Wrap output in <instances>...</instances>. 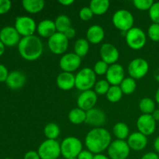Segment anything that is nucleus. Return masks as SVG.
<instances>
[{
  "mask_svg": "<svg viewBox=\"0 0 159 159\" xmlns=\"http://www.w3.org/2000/svg\"><path fill=\"white\" fill-rule=\"evenodd\" d=\"M112 142L111 134L103 127H96L88 132L85 138L87 150L94 155L102 154Z\"/></svg>",
  "mask_w": 159,
  "mask_h": 159,
  "instance_id": "1",
  "label": "nucleus"
},
{
  "mask_svg": "<svg viewBox=\"0 0 159 159\" xmlns=\"http://www.w3.org/2000/svg\"><path fill=\"white\" fill-rule=\"evenodd\" d=\"M43 46L40 37L36 35L22 37L18 44V51L23 59L30 61L41 57Z\"/></svg>",
  "mask_w": 159,
  "mask_h": 159,
  "instance_id": "2",
  "label": "nucleus"
},
{
  "mask_svg": "<svg viewBox=\"0 0 159 159\" xmlns=\"http://www.w3.org/2000/svg\"><path fill=\"white\" fill-rule=\"evenodd\" d=\"M96 82V75L93 69L84 68L75 75V88L80 91L92 90Z\"/></svg>",
  "mask_w": 159,
  "mask_h": 159,
  "instance_id": "3",
  "label": "nucleus"
},
{
  "mask_svg": "<svg viewBox=\"0 0 159 159\" xmlns=\"http://www.w3.org/2000/svg\"><path fill=\"white\" fill-rule=\"evenodd\" d=\"M82 150V141L75 137H67L61 143V152L65 159L77 158Z\"/></svg>",
  "mask_w": 159,
  "mask_h": 159,
  "instance_id": "4",
  "label": "nucleus"
},
{
  "mask_svg": "<svg viewBox=\"0 0 159 159\" xmlns=\"http://www.w3.org/2000/svg\"><path fill=\"white\" fill-rule=\"evenodd\" d=\"M112 22L116 29L127 33L129 30L134 27V18L130 11L127 9H119L113 13Z\"/></svg>",
  "mask_w": 159,
  "mask_h": 159,
  "instance_id": "5",
  "label": "nucleus"
},
{
  "mask_svg": "<svg viewBox=\"0 0 159 159\" xmlns=\"http://www.w3.org/2000/svg\"><path fill=\"white\" fill-rule=\"evenodd\" d=\"M125 40L129 48L138 51L142 49L145 46L147 37L141 28L134 26L126 33Z\"/></svg>",
  "mask_w": 159,
  "mask_h": 159,
  "instance_id": "6",
  "label": "nucleus"
},
{
  "mask_svg": "<svg viewBox=\"0 0 159 159\" xmlns=\"http://www.w3.org/2000/svg\"><path fill=\"white\" fill-rule=\"evenodd\" d=\"M37 152L41 159H57L61 155V143L57 140L47 139L40 144Z\"/></svg>",
  "mask_w": 159,
  "mask_h": 159,
  "instance_id": "7",
  "label": "nucleus"
},
{
  "mask_svg": "<svg viewBox=\"0 0 159 159\" xmlns=\"http://www.w3.org/2000/svg\"><path fill=\"white\" fill-rule=\"evenodd\" d=\"M14 27L23 37L28 36L34 35L35 31H37V25L35 20L28 16H20L15 20Z\"/></svg>",
  "mask_w": 159,
  "mask_h": 159,
  "instance_id": "8",
  "label": "nucleus"
},
{
  "mask_svg": "<svg viewBox=\"0 0 159 159\" xmlns=\"http://www.w3.org/2000/svg\"><path fill=\"white\" fill-rule=\"evenodd\" d=\"M130 153V148L126 141L115 140L107 149L108 157L110 159H127Z\"/></svg>",
  "mask_w": 159,
  "mask_h": 159,
  "instance_id": "9",
  "label": "nucleus"
},
{
  "mask_svg": "<svg viewBox=\"0 0 159 159\" xmlns=\"http://www.w3.org/2000/svg\"><path fill=\"white\" fill-rule=\"evenodd\" d=\"M128 73L134 79H141L148 74L149 71L148 62L144 58L137 57L133 59L128 65Z\"/></svg>",
  "mask_w": 159,
  "mask_h": 159,
  "instance_id": "10",
  "label": "nucleus"
},
{
  "mask_svg": "<svg viewBox=\"0 0 159 159\" xmlns=\"http://www.w3.org/2000/svg\"><path fill=\"white\" fill-rule=\"evenodd\" d=\"M69 40L61 33H55L48 39L49 50L54 54H62L68 50Z\"/></svg>",
  "mask_w": 159,
  "mask_h": 159,
  "instance_id": "11",
  "label": "nucleus"
},
{
  "mask_svg": "<svg viewBox=\"0 0 159 159\" xmlns=\"http://www.w3.org/2000/svg\"><path fill=\"white\" fill-rule=\"evenodd\" d=\"M82 63V57L75 53L65 54L59 61V66L62 71L72 73L79 69Z\"/></svg>",
  "mask_w": 159,
  "mask_h": 159,
  "instance_id": "12",
  "label": "nucleus"
},
{
  "mask_svg": "<svg viewBox=\"0 0 159 159\" xmlns=\"http://www.w3.org/2000/svg\"><path fill=\"white\" fill-rule=\"evenodd\" d=\"M137 127L140 133L149 136L156 130V121L151 114H141L137 120Z\"/></svg>",
  "mask_w": 159,
  "mask_h": 159,
  "instance_id": "13",
  "label": "nucleus"
},
{
  "mask_svg": "<svg viewBox=\"0 0 159 159\" xmlns=\"http://www.w3.org/2000/svg\"><path fill=\"white\" fill-rule=\"evenodd\" d=\"M20 35L14 26H6L0 30V40L5 46L13 47L20 43Z\"/></svg>",
  "mask_w": 159,
  "mask_h": 159,
  "instance_id": "14",
  "label": "nucleus"
},
{
  "mask_svg": "<svg viewBox=\"0 0 159 159\" xmlns=\"http://www.w3.org/2000/svg\"><path fill=\"white\" fill-rule=\"evenodd\" d=\"M124 79L125 71L122 65L118 63L110 65L106 74V80L110 85H120Z\"/></svg>",
  "mask_w": 159,
  "mask_h": 159,
  "instance_id": "15",
  "label": "nucleus"
},
{
  "mask_svg": "<svg viewBox=\"0 0 159 159\" xmlns=\"http://www.w3.org/2000/svg\"><path fill=\"white\" fill-rule=\"evenodd\" d=\"M98 100V96L93 90L82 92L77 99V106L79 108L87 112L95 108Z\"/></svg>",
  "mask_w": 159,
  "mask_h": 159,
  "instance_id": "16",
  "label": "nucleus"
},
{
  "mask_svg": "<svg viewBox=\"0 0 159 159\" xmlns=\"http://www.w3.org/2000/svg\"><path fill=\"white\" fill-rule=\"evenodd\" d=\"M101 60L103 61L109 65H113L117 62L120 57V53L117 48L110 43H105L102 44L99 50Z\"/></svg>",
  "mask_w": 159,
  "mask_h": 159,
  "instance_id": "17",
  "label": "nucleus"
},
{
  "mask_svg": "<svg viewBox=\"0 0 159 159\" xmlns=\"http://www.w3.org/2000/svg\"><path fill=\"white\" fill-rule=\"evenodd\" d=\"M107 121V116L102 110L98 108H93L86 112L85 124L88 125L96 127H102V126Z\"/></svg>",
  "mask_w": 159,
  "mask_h": 159,
  "instance_id": "18",
  "label": "nucleus"
},
{
  "mask_svg": "<svg viewBox=\"0 0 159 159\" xmlns=\"http://www.w3.org/2000/svg\"><path fill=\"white\" fill-rule=\"evenodd\" d=\"M26 82V75L21 71L15 70L9 72L6 84L9 89L13 90L20 89L24 86Z\"/></svg>",
  "mask_w": 159,
  "mask_h": 159,
  "instance_id": "19",
  "label": "nucleus"
},
{
  "mask_svg": "<svg viewBox=\"0 0 159 159\" xmlns=\"http://www.w3.org/2000/svg\"><path fill=\"white\" fill-rule=\"evenodd\" d=\"M127 142L130 150L141 152L145 148L148 141L147 136L138 131L130 134L127 138Z\"/></svg>",
  "mask_w": 159,
  "mask_h": 159,
  "instance_id": "20",
  "label": "nucleus"
},
{
  "mask_svg": "<svg viewBox=\"0 0 159 159\" xmlns=\"http://www.w3.org/2000/svg\"><path fill=\"white\" fill-rule=\"evenodd\" d=\"M57 87L63 91H69L75 87V75L70 72L62 71L56 79Z\"/></svg>",
  "mask_w": 159,
  "mask_h": 159,
  "instance_id": "21",
  "label": "nucleus"
},
{
  "mask_svg": "<svg viewBox=\"0 0 159 159\" xmlns=\"http://www.w3.org/2000/svg\"><path fill=\"white\" fill-rule=\"evenodd\" d=\"M105 37V31L103 28L97 24L89 26L86 31V40L92 44H99Z\"/></svg>",
  "mask_w": 159,
  "mask_h": 159,
  "instance_id": "22",
  "label": "nucleus"
},
{
  "mask_svg": "<svg viewBox=\"0 0 159 159\" xmlns=\"http://www.w3.org/2000/svg\"><path fill=\"white\" fill-rule=\"evenodd\" d=\"M37 31L39 36L43 38H48L52 37L55 33H57L54 21L51 20H41L37 24Z\"/></svg>",
  "mask_w": 159,
  "mask_h": 159,
  "instance_id": "23",
  "label": "nucleus"
},
{
  "mask_svg": "<svg viewBox=\"0 0 159 159\" xmlns=\"http://www.w3.org/2000/svg\"><path fill=\"white\" fill-rule=\"evenodd\" d=\"M22 5L26 12L36 14L43 10L45 6V2L43 0H23Z\"/></svg>",
  "mask_w": 159,
  "mask_h": 159,
  "instance_id": "24",
  "label": "nucleus"
},
{
  "mask_svg": "<svg viewBox=\"0 0 159 159\" xmlns=\"http://www.w3.org/2000/svg\"><path fill=\"white\" fill-rule=\"evenodd\" d=\"M110 2L109 0H92L89 8L96 16H102L108 11Z\"/></svg>",
  "mask_w": 159,
  "mask_h": 159,
  "instance_id": "25",
  "label": "nucleus"
},
{
  "mask_svg": "<svg viewBox=\"0 0 159 159\" xmlns=\"http://www.w3.org/2000/svg\"><path fill=\"white\" fill-rule=\"evenodd\" d=\"M113 132L117 140L125 141L130 135V129L127 124L124 122H118L113 126Z\"/></svg>",
  "mask_w": 159,
  "mask_h": 159,
  "instance_id": "26",
  "label": "nucleus"
},
{
  "mask_svg": "<svg viewBox=\"0 0 159 159\" xmlns=\"http://www.w3.org/2000/svg\"><path fill=\"white\" fill-rule=\"evenodd\" d=\"M85 119H86V112L79 107L72 109L68 113V120L71 124L75 125H79L82 123H85Z\"/></svg>",
  "mask_w": 159,
  "mask_h": 159,
  "instance_id": "27",
  "label": "nucleus"
},
{
  "mask_svg": "<svg viewBox=\"0 0 159 159\" xmlns=\"http://www.w3.org/2000/svg\"><path fill=\"white\" fill-rule=\"evenodd\" d=\"M75 54L80 57H83L87 55L89 51V43L85 38H79L75 42L74 44Z\"/></svg>",
  "mask_w": 159,
  "mask_h": 159,
  "instance_id": "28",
  "label": "nucleus"
},
{
  "mask_svg": "<svg viewBox=\"0 0 159 159\" xmlns=\"http://www.w3.org/2000/svg\"><path fill=\"white\" fill-rule=\"evenodd\" d=\"M57 32L64 34L67 30L71 27V19L66 15H59L54 20Z\"/></svg>",
  "mask_w": 159,
  "mask_h": 159,
  "instance_id": "29",
  "label": "nucleus"
},
{
  "mask_svg": "<svg viewBox=\"0 0 159 159\" xmlns=\"http://www.w3.org/2000/svg\"><path fill=\"white\" fill-rule=\"evenodd\" d=\"M155 102L152 99L148 97H144L139 102V109L142 114H151L156 110Z\"/></svg>",
  "mask_w": 159,
  "mask_h": 159,
  "instance_id": "30",
  "label": "nucleus"
},
{
  "mask_svg": "<svg viewBox=\"0 0 159 159\" xmlns=\"http://www.w3.org/2000/svg\"><path fill=\"white\" fill-rule=\"evenodd\" d=\"M60 127L55 123H49L47 124L43 129V134L47 139L57 140L60 135Z\"/></svg>",
  "mask_w": 159,
  "mask_h": 159,
  "instance_id": "31",
  "label": "nucleus"
},
{
  "mask_svg": "<svg viewBox=\"0 0 159 159\" xmlns=\"http://www.w3.org/2000/svg\"><path fill=\"white\" fill-rule=\"evenodd\" d=\"M121 90L124 95H130L134 93L137 88V82L133 78H125L120 85Z\"/></svg>",
  "mask_w": 159,
  "mask_h": 159,
  "instance_id": "32",
  "label": "nucleus"
},
{
  "mask_svg": "<svg viewBox=\"0 0 159 159\" xmlns=\"http://www.w3.org/2000/svg\"><path fill=\"white\" fill-rule=\"evenodd\" d=\"M123 95L124 93H123L120 85H111L106 96H107V99H108L109 102L115 103V102H119L122 99Z\"/></svg>",
  "mask_w": 159,
  "mask_h": 159,
  "instance_id": "33",
  "label": "nucleus"
},
{
  "mask_svg": "<svg viewBox=\"0 0 159 159\" xmlns=\"http://www.w3.org/2000/svg\"><path fill=\"white\" fill-rule=\"evenodd\" d=\"M110 84L105 79H101L97 81L94 85V92L97 96H104L107 95L110 88Z\"/></svg>",
  "mask_w": 159,
  "mask_h": 159,
  "instance_id": "34",
  "label": "nucleus"
},
{
  "mask_svg": "<svg viewBox=\"0 0 159 159\" xmlns=\"http://www.w3.org/2000/svg\"><path fill=\"white\" fill-rule=\"evenodd\" d=\"M110 65L104 62L103 61L99 60L96 62L93 67V71L96 75H104L107 74Z\"/></svg>",
  "mask_w": 159,
  "mask_h": 159,
  "instance_id": "35",
  "label": "nucleus"
},
{
  "mask_svg": "<svg viewBox=\"0 0 159 159\" xmlns=\"http://www.w3.org/2000/svg\"><path fill=\"white\" fill-rule=\"evenodd\" d=\"M133 4L138 10L149 11L154 4V2L152 0H134Z\"/></svg>",
  "mask_w": 159,
  "mask_h": 159,
  "instance_id": "36",
  "label": "nucleus"
},
{
  "mask_svg": "<svg viewBox=\"0 0 159 159\" xmlns=\"http://www.w3.org/2000/svg\"><path fill=\"white\" fill-rule=\"evenodd\" d=\"M148 37L154 42L159 41V24L152 23L148 30Z\"/></svg>",
  "mask_w": 159,
  "mask_h": 159,
  "instance_id": "37",
  "label": "nucleus"
},
{
  "mask_svg": "<svg viewBox=\"0 0 159 159\" xmlns=\"http://www.w3.org/2000/svg\"><path fill=\"white\" fill-rule=\"evenodd\" d=\"M149 17L153 23L159 24V2H154L148 11Z\"/></svg>",
  "mask_w": 159,
  "mask_h": 159,
  "instance_id": "38",
  "label": "nucleus"
},
{
  "mask_svg": "<svg viewBox=\"0 0 159 159\" xmlns=\"http://www.w3.org/2000/svg\"><path fill=\"white\" fill-rule=\"evenodd\" d=\"M79 16L82 21H89L93 19L94 14L89 6H86V7H83L80 9Z\"/></svg>",
  "mask_w": 159,
  "mask_h": 159,
  "instance_id": "39",
  "label": "nucleus"
},
{
  "mask_svg": "<svg viewBox=\"0 0 159 159\" xmlns=\"http://www.w3.org/2000/svg\"><path fill=\"white\" fill-rule=\"evenodd\" d=\"M12 7V2L9 0H0V15L6 14Z\"/></svg>",
  "mask_w": 159,
  "mask_h": 159,
  "instance_id": "40",
  "label": "nucleus"
},
{
  "mask_svg": "<svg viewBox=\"0 0 159 159\" xmlns=\"http://www.w3.org/2000/svg\"><path fill=\"white\" fill-rule=\"evenodd\" d=\"M9 74L7 68L2 64H0V82H6Z\"/></svg>",
  "mask_w": 159,
  "mask_h": 159,
  "instance_id": "41",
  "label": "nucleus"
},
{
  "mask_svg": "<svg viewBox=\"0 0 159 159\" xmlns=\"http://www.w3.org/2000/svg\"><path fill=\"white\" fill-rule=\"evenodd\" d=\"M94 154L92 153L89 150H82L78 155V159H93L94 158Z\"/></svg>",
  "mask_w": 159,
  "mask_h": 159,
  "instance_id": "42",
  "label": "nucleus"
},
{
  "mask_svg": "<svg viewBox=\"0 0 159 159\" xmlns=\"http://www.w3.org/2000/svg\"><path fill=\"white\" fill-rule=\"evenodd\" d=\"M23 159H41L37 151L31 150L26 152L23 156Z\"/></svg>",
  "mask_w": 159,
  "mask_h": 159,
  "instance_id": "43",
  "label": "nucleus"
},
{
  "mask_svg": "<svg viewBox=\"0 0 159 159\" xmlns=\"http://www.w3.org/2000/svg\"><path fill=\"white\" fill-rule=\"evenodd\" d=\"M65 37L68 39V40H71V39L74 38L76 35V31L75 29H74L73 27H70L69 29L67 30L65 33H64Z\"/></svg>",
  "mask_w": 159,
  "mask_h": 159,
  "instance_id": "44",
  "label": "nucleus"
},
{
  "mask_svg": "<svg viewBox=\"0 0 159 159\" xmlns=\"http://www.w3.org/2000/svg\"><path fill=\"white\" fill-rule=\"evenodd\" d=\"M141 159H159V155L155 152H148L144 154Z\"/></svg>",
  "mask_w": 159,
  "mask_h": 159,
  "instance_id": "45",
  "label": "nucleus"
},
{
  "mask_svg": "<svg viewBox=\"0 0 159 159\" xmlns=\"http://www.w3.org/2000/svg\"><path fill=\"white\" fill-rule=\"evenodd\" d=\"M58 2L64 6H70L74 3V0H59Z\"/></svg>",
  "mask_w": 159,
  "mask_h": 159,
  "instance_id": "46",
  "label": "nucleus"
},
{
  "mask_svg": "<svg viewBox=\"0 0 159 159\" xmlns=\"http://www.w3.org/2000/svg\"><path fill=\"white\" fill-rule=\"evenodd\" d=\"M154 148L158 153H159V136L157 137L156 139L154 141Z\"/></svg>",
  "mask_w": 159,
  "mask_h": 159,
  "instance_id": "47",
  "label": "nucleus"
},
{
  "mask_svg": "<svg viewBox=\"0 0 159 159\" xmlns=\"http://www.w3.org/2000/svg\"><path fill=\"white\" fill-rule=\"evenodd\" d=\"M93 159H110L108 156L103 155V154H98V155H95Z\"/></svg>",
  "mask_w": 159,
  "mask_h": 159,
  "instance_id": "48",
  "label": "nucleus"
},
{
  "mask_svg": "<svg viewBox=\"0 0 159 159\" xmlns=\"http://www.w3.org/2000/svg\"><path fill=\"white\" fill-rule=\"evenodd\" d=\"M152 115L156 122L157 121H159V109H156V110L153 112V113H152Z\"/></svg>",
  "mask_w": 159,
  "mask_h": 159,
  "instance_id": "49",
  "label": "nucleus"
},
{
  "mask_svg": "<svg viewBox=\"0 0 159 159\" xmlns=\"http://www.w3.org/2000/svg\"><path fill=\"white\" fill-rule=\"evenodd\" d=\"M5 48H6V46H5V45L3 44L2 42L0 40V57H1L3 54H4Z\"/></svg>",
  "mask_w": 159,
  "mask_h": 159,
  "instance_id": "50",
  "label": "nucleus"
},
{
  "mask_svg": "<svg viewBox=\"0 0 159 159\" xmlns=\"http://www.w3.org/2000/svg\"><path fill=\"white\" fill-rule=\"evenodd\" d=\"M155 101L159 104V87L158 89H157L156 93H155Z\"/></svg>",
  "mask_w": 159,
  "mask_h": 159,
  "instance_id": "51",
  "label": "nucleus"
},
{
  "mask_svg": "<svg viewBox=\"0 0 159 159\" xmlns=\"http://www.w3.org/2000/svg\"><path fill=\"white\" fill-rule=\"evenodd\" d=\"M155 79H156L158 82H159V70H157L155 74Z\"/></svg>",
  "mask_w": 159,
  "mask_h": 159,
  "instance_id": "52",
  "label": "nucleus"
},
{
  "mask_svg": "<svg viewBox=\"0 0 159 159\" xmlns=\"http://www.w3.org/2000/svg\"><path fill=\"white\" fill-rule=\"evenodd\" d=\"M4 159H12V158H4Z\"/></svg>",
  "mask_w": 159,
  "mask_h": 159,
  "instance_id": "53",
  "label": "nucleus"
},
{
  "mask_svg": "<svg viewBox=\"0 0 159 159\" xmlns=\"http://www.w3.org/2000/svg\"><path fill=\"white\" fill-rule=\"evenodd\" d=\"M70 159H78L77 158H70Z\"/></svg>",
  "mask_w": 159,
  "mask_h": 159,
  "instance_id": "54",
  "label": "nucleus"
},
{
  "mask_svg": "<svg viewBox=\"0 0 159 159\" xmlns=\"http://www.w3.org/2000/svg\"><path fill=\"white\" fill-rule=\"evenodd\" d=\"M0 30H1V29H0Z\"/></svg>",
  "mask_w": 159,
  "mask_h": 159,
  "instance_id": "55",
  "label": "nucleus"
}]
</instances>
